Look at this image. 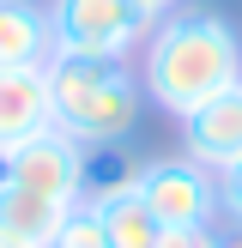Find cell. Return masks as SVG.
Returning <instances> with one entry per match:
<instances>
[{
    "label": "cell",
    "mask_w": 242,
    "mask_h": 248,
    "mask_svg": "<svg viewBox=\"0 0 242 248\" xmlns=\"http://www.w3.org/2000/svg\"><path fill=\"white\" fill-rule=\"evenodd\" d=\"M157 248H224V236H218L212 224H194V230H164Z\"/></svg>",
    "instance_id": "obj_13"
},
{
    "label": "cell",
    "mask_w": 242,
    "mask_h": 248,
    "mask_svg": "<svg viewBox=\"0 0 242 248\" xmlns=\"http://www.w3.org/2000/svg\"><path fill=\"white\" fill-rule=\"evenodd\" d=\"M79 212V206H60V200H43V194L18 188L12 176H0V236L18 242V248H55L60 224Z\"/></svg>",
    "instance_id": "obj_8"
},
{
    "label": "cell",
    "mask_w": 242,
    "mask_h": 248,
    "mask_svg": "<svg viewBox=\"0 0 242 248\" xmlns=\"http://www.w3.org/2000/svg\"><path fill=\"white\" fill-rule=\"evenodd\" d=\"M85 145L73 133L48 127L43 140L18 145L12 157H0V176H12L18 188L43 194V200H60V206H85Z\"/></svg>",
    "instance_id": "obj_5"
},
{
    "label": "cell",
    "mask_w": 242,
    "mask_h": 248,
    "mask_svg": "<svg viewBox=\"0 0 242 248\" xmlns=\"http://www.w3.org/2000/svg\"><path fill=\"white\" fill-rule=\"evenodd\" d=\"M151 31L133 0H48V36L55 55H97V61H133Z\"/></svg>",
    "instance_id": "obj_3"
},
{
    "label": "cell",
    "mask_w": 242,
    "mask_h": 248,
    "mask_svg": "<svg viewBox=\"0 0 242 248\" xmlns=\"http://www.w3.org/2000/svg\"><path fill=\"white\" fill-rule=\"evenodd\" d=\"M55 127L91 152V145H121L145 109L139 73L127 61H97V55H48L43 61Z\"/></svg>",
    "instance_id": "obj_2"
},
{
    "label": "cell",
    "mask_w": 242,
    "mask_h": 248,
    "mask_svg": "<svg viewBox=\"0 0 242 248\" xmlns=\"http://www.w3.org/2000/svg\"><path fill=\"white\" fill-rule=\"evenodd\" d=\"M139 200L164 230H194L218 218V176L194 157H145L139 164Z\"/></svg>",
    "instance_id": "obj_4"
},
{
    "label": "cell",
    "mask_w": 242,
    "mask_h": 248,
    "mask_svg": "<svg viewBox=\"0 0 242 248\" xmlns=\"http://www.w3.org/2000/svg\"><path fill=\"white\" fill-rule=\"evenodd\" d=\"M48 127H55V103H48L43 67H6L0 73V157L43 140Z\"/></svg>",
    "instance_id": "obj_7"
},
{
    "label": "cell",
    "mask_w": 242,
    "mask_h": 248,
    "mask_svg": "<svg viewBox=\"0 0 242 248\" xmlns=\"http://www.w3.org/2000/svg\"><path fill=\"white\" fill-rule=\"evenodd\" d=\"M133 73H139L145 103L164 109L169 121H182L200 103H212L218 91L242 85V36L230 31V18L188 6V12H176V18L145 31Z\"/></svg>",
    "instance_id": "obj_1"
},
{
    "label": "cell",
    "mask_w": 242,
    "mask_h": 248,
    "mask_svg": "<svg viewBox=\"0 0 242 248\" xmlns=\"http://www.w3.org/2000/svg\"><path fill=\"white\" fill-rule=\"evenodd\" d=\"M182 157H194L212 176L242 157V85H230L212 103H200L194 115H182Z\"/></svg>",
    "instance_id": "obj_6"
},
{
    "label": "cell",
    "mask_w": 242,
    "mask_h": 248,
    "mask_svg": "<svg viewBox=\"0 0 242 248\" xmlns=\"http://www.w3.org/2000/svg\"><path fill=\"white\" fill-rule=\"evenodd\" d=\"M224 248H242V242H224Z\"/></svg>",
    "instance_id": "obj_15"
},
{
    "label": "cell",
    "mask_w": 242,
    "mask_h": 248,
    "mask_svg": "<svg viewBox=\"0 0 242 248\" xmlns=\"http://www.w3.org/2000/svg\"><path fill=\"white\" fill-rule=\"evenodd\" d=\"M218 212L242 224V157H236L230 170H218Z\"/></svg>",
    "instance_id": "obj_12"
},
{
    "label": "cell",
    "mask_w": 242,
    "mask_h": 248,
    "mask_svg": "<svg viewBox=\"0 0 242 248\" xmlns=\"http://www.w3.org/2000/svg\"><path fill=\"white\" fill-rule=\"evenodd\" d=\"M55 248H109V242H103V224H97V212H91V206H79V212L60 224Z\"/></svg>",
    "instance_id": "obj_11"
},
{
    "label": "cell",
    "mask_w": 242,
    "mask_h": 248,
    "mask_svg": "<svg viewBox=\"0 0 242 248\" xmlns=\"http://www.w3.org/2000/svg\"><path fill=\"white\" fill-rule=\"evenodd\" d=\"M133 6H139L151 24H164V18H176V12H188V0H133Z\"/></svg>",
    "instance_id": "obj_14"
},
{
    "label": "cell",
    "mask_w": 242,
    "mask_h": 248,
    "mask_svg": "<svg viewBox=\"0 0 242 248\" xmlns=\"http://www.w3.org/2000/svg\"><path fill=\"white\" fill-rule=\"evenodd\" d=\"M48 55H55L48 6H36V0H0V73L6 67H43Z\"/></svg>",
    "instance_id": "obj_9"
},
{
    "label": "cell",
    "mask_w": 242,
    "mask_h": 248,
    "mask_svg": "<svg viewBox=\"0 0 242 248\" xmlns=\"http://www.w3.org/2000/svg\"><path fill=\"white\" fill-rule=\"evenodd\" d=\"M103 224V242L109 248H157L164 242V224L151 218V206L139 200V188H115V194H97L85 200Z\"/></svg>",
    "instance_id": "obj_10"
}]
</instances>
